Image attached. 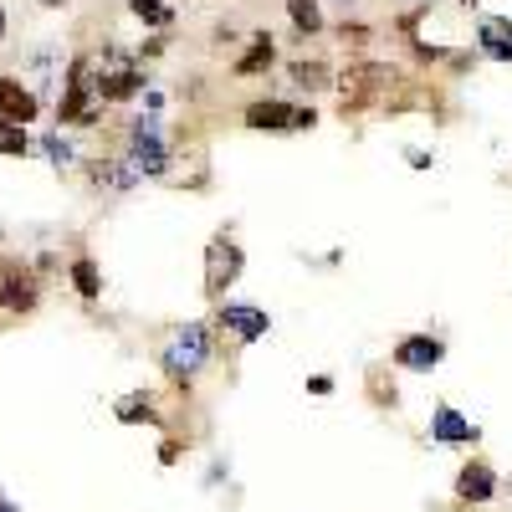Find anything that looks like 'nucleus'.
Returning a JSON list of instances; mask_svg holds the SVG:
<instances>
[{
    "instance_id": "nucleus-12",
    "label": "nucleus",
    "mask_w": 512,
    "mask_h": 512,
    "mask_svg": "<svg viewBox=\"0 0 512 512\" xmlns=\"http://www.w3.org/2000/svg\"><path fill=\"white\" fill-rule=\"evenodd\" d=\"M246 123L251 128H262V134H282V128H297V108L292 103H251L246 108Z\"/></svg>"
},
{
    "instance_id": "nucleus-13",
    "label": "nucleus",
    "mask_w": 512,
    "mask_h": 512,
    "mask_svg": "<svg viewBox=\"0 0 512 512\" xmlns=\"http://www.w3.org/2000/svg\"><path fill=\"white\" fill-rule=\"evenodd\" d=\"M477 41H482V52L492 62H512V21L507 16H487L477 26Z\"/></svg>"
},
{
    "instance_id": "nucleus-21",
    "label": "nucleus",
    "mask_w": 512,
    "mask_h": 512,
    "mask_svg": "<svg viewBox=\"0 0 512 512\" xmlns=\"http://www.w3.org/2000/svg\"><path fill=\"white\" fill-rule=\"evenodd\" d=\"M128 11H134L144 26H169V21H175V11H169L164 0H128Z\"/></svg>"
},
{
    "instance_id": "nucleus-9",
    "label": "nucleus",
    "mask_w": 512,
    "mask_h": 512,
    "mask_svg": "<svg viewBox=\"0 0 512 512\" xmlns=\"http://www.w3.org/2000/svg\"><path fill=\"white\" fill-rule=\"evenodd\" d=\"M36 113H41V103H36V93L31 88H21L16 77H0V118H11V123H36Z\"/></svg>"
},
{
    "instance_id": "nucleus-15",
    "label": "nucleus",
    "mask_w": 512,
    "mask_h": 512,
    "mask_svg": "<svg viewBox=\"0 0 512 512\" xmlns=\"http://www.w3.org/2000/svg\"><path fill=\"white\" fill-rule=\"evenodd\" d=\"M272 57H277V47H272V36L262 31V36H251V52L236 62V72H241V77H251V72H267V67H272Z\"/></svg>"
},
{
    "instance_id": "nucleus-14",
    "label": "nucleus",
    "mask_w": 512,
    "mask_h": 512,
    "mask_svg": "<svg viewBox=\"0 0 512 512\" xmlns=\"http://www.w3.org/2000/svg\"><path fill=\"white\" fill-rule=\"evenodd\" d=\"M431 436H436V441H477V425H466L456 410L441 405V410L431 415Z\"/></svg>"
},
{
    "instance_id": "nucleus-23",
    "label": "nucleus",
    "mask_w": 512,
    "mask_h": 512,
    "mask_svg": "<svg viewBox=\"0 0 512 512\" xmlns=\"http://www.w3.org/2000/svg\"><path fill=\"white\" fill-rule=\"evenodd\" d=\"M180 451H185L180 441H164V446H159V461H164V466H169V461H180Z\"/></svg>"
},
{
    "instance_id": "nucleus-16",
    "label": "nucleus",
    "mask_w": 512,
    "mask_h": 512,
    "mask_svg": "<svg viewBox=\"0 0 512 512\" xmlns=\"http://www.w3.org/2000/svg\"><path fill=\"white\" fill-rule=\"evenodd\" d=\"M113 415H118L123 425H139V420H149V425H154V420H159V410H154V395H123Z\"/></svg>"
},
{
    "instance_id": "nucleus-4",
    "label": "nucleus",
    "mask_w": 512,
    "mask_h": 512,
    "mask_svg": "<svg viewBox=\"0 0 512 512\" xmlns=\"http://www.w3.org/2000/svg\"><path fill=\"white\" fill-rule=\"evenodd\" d=\"M241 267H246L241 246H236L231 236H216V241L205 246V292H210V297H221V292L241 277Z\"/></svg>"
},
{
    "instance_id": "nucleus-7",
    "label": "nucleus",
    "mask_w": 512,
    "mask_h": 512,
    "mask_svg": "<svg viewBox=\"0 0 512 512\" xmlns=\"http://www.w3.org/2000/svg\"><path fill=\"white\" fill-rule=\"evenodd\" d=\"M441 354H446V349H441V338H431V333H410V338H400V344H395V364L410 369V374L436 369Z\"/></svg>"
},
{
    "instance_id": "nucleus-2",
    "label": "nucleus",
    "mask_w": 512,
    "mask_h": 512,
    "mask_svg": "<svg viewBox=\"0 0 512 512\" xmlns=\"http://www.w3.org/2000/svg\"><path fill=\"white\" fill-rule=\"evenodd\" d=\"M98 93H93V57H77L67 67V93L57 103V123H77V128H93L98 123Z\"/></svg>"
},
{
    "instance_id": "nucleus-19",
    "label": "nucleus",
    "mask_w": 512,
    "mask_h": 512,
    "mask_svg": "<svg viewBox=\"0 0 512 512\" xmlns=\"http://www.w3.org/2000/svg\"><path fill=\"white\" fill-rule=\"evenodd\" d=\"M292 82L297 88H308V93H318V88H328V67L313 57V62H292Z\"/></svg>"
},
{
    "instance_id": "nucleus-22",
    "label": "nucleus",
    "mask_w": 512,
    "mask_h": 512,
    "mask_svg": "<svg viewBox=\"0 0 512 512\" xmlns=\"http://www.w3.org/2000/svg\"><path fill=\"white\" fill-rule=\"evenodd\" d=\"M41 149H47V154H52L57 164H67V159H72V149H67V144H62L57 134H47V144H41Z\"/></svg>"
},
{
    "instance_id": "nucleus-10",
    "label": "nucleus",
    "mask_w": 512,
    "mask_h": 512,
    "mask_svg": "<svg viewBox=\"0 0 512 512\" xmlns=\"http://www.w3.org/2000/svg\"><path fill=\"white\" fill-rule=\"evenodd\" d=\"M492 492H497L492 466H487V461H466L461 477H456V497H461V502H492Z\"/></svg>"
},
{
    "instance_id": "nucleus-3",
    "label": "nucleus",
    "mask_w": 512,
    "mask_h": 512,
    "mask_svg": "<svg viewBox=\"0 0 512 512\" xmlns=\"http://www.w3.org/2000/svg\"><path fill=\"white\" fill-rule=\"evenodd\" d=\"M139 88H144V72L128 57L108 52L103 62H93V93H98V103H128Z\"/></svg>"
},
{
    "instance_id": "nucleus-8",
    "label": "nucleus",
    "mask_w": 512,
    "mask_h": 512,
    "mask_svg": "<svg viewBox=\"0 0 512 512\" xmlns=\"http://www.w3.org/2000/svg\"><path fill=\"white\" fill-rule=\"evenodd\" d=\"M216 328H226L236 344H256L267 328H272V318L262 313V308H236V303H226L221 308V318H216Z\"/></svg>"
},
{
    "instance_id": "nucleus-17",
    "label": "nucleus",
    "mask_w": 512,
    "mask_h": 512,
    "mask_svg": "<svg viewBox=\"0 0 512 512\" xmlns=\"http://www.w3.org/2000/svg\"><path fill=\"white\" fill-rule=\"evenodd\" d=\"M287 16H292V26L303 31V36H318V31H323V11H318V0H287Z\"/></svg>"
},
{
    "instance_id": "nucleus-6",
    "label": "nucleus",
    "mask_w": 512,
    "mask_h": 512,
    "mask_svg": "<svg viewBox=\"0 0 512 512\" xmlns=\"http://www.w3.org/2000/svg\"><path fill=\"white\" fill-rule=\"evenodd\" d=\"M36 303V277L21 262H0V308L6 313H26Z\"/></svg>"
},
{
    "instance_id": "nucleus-11",
    "label": "nucleus",
    "mask_w": 512,
    "mask_h": 512,
    "mask_svg": "<svg viewBox=\"0 0 512 512\" xmlns=\"http://www.w3.org/2000/svg\"><path fill=\"white\" fill-rule=\"evenodd\" d=\"M134 164L144 169V175H164V144L154 134V118L134 123Z\"/></svg>"
},
{
    "instance_id": "nucleus-24",
    "label": "nucleus",
    "mask_w": 512,
    "mask_h": 512,
    "mask_svg": "<svg viewBox=\"0 0 512 512\" xmlns=\"http://www.w3.org/2000/svg\"><path fill=\"white\" fill-rule=\"evenodd\" d=\"M41 6H47V11H57V6H67V0H41Z\"/></svg>"
},
{
    "instance_id": "nucleus-20",
    "label": "nucleus",
    "mask_w": 512,
    "mask_h": 512,
    "mask_svg": "<svg viewBox=\"0 0 512 512\" xmlns=\"http://www.w3.org/2000/svg\"><path fill=\"white\" fill-rule=\"evenodd\" d=\"M31 149V139H26V128L21 123H11V118H0V154H11V159H21Z\"/></svg>"
},
{
    "instance_id": "nucleus-1",
    "label": "nucleus",
    "mask_w": 512,
    "mask_h": 512,
    "mask_svg": "<svg viewBox=\"0 0 512 512\" xmlns=\"http://www.w3.org/2000/svg\"><path fill=\"white\" fill-rule=\"evenodd\" d=\"M395 88H400V72L390 62H359V67H349L344 77H338V108H344V118H349L369 103H390Z\"/></svg>"
},
{
    "instance_id": "nucleus-25",
    "label": "nucleus",
    "mask_w": 512,
    "mask_h": 512,
    "mask_svg": "<svg viewBox=\"0 0 512 512\" xmlns=\"http://www.w3.org/2000/svg\"><path fill=\"white\" fill-rule=\"evenodd\" d=\"M0 36H6V11H0Z\"/></svg>"
},
{
    "instance_id": "nucleus-18",
    "label": "nucleus",
    "mask_w": 512,
    "mask_h": 512,
    "mask_svg": "<svg viewBox=\"0 0 512 512\" xmlns=\"http://www.w3.org/2000/svg\"><path fill=\"white\" fill-rule=\"evenodd\" d=\"M72 287H77L82 297H98V292H103L98 262H88V256H77V262H72Z\"/></svg>"
},
{
    "instance_id": "nucleus-5",
    "label": "nucleus",
    "mask_w": 512,
    "mask_h": 512,
    "mask_svg": "<svg viewBox=\"0 0 512 512\" xmlns=\"http://www.w3.org/2000/svg\"><path fill=\"white\" fill-rule=\"evenodd\" d=\"M205 354H210L205 323H185V328L175 333V344L164 349V369L175 374V379H185V374H195V369L205 364Z\"/></svg>"
}]
</instances>
